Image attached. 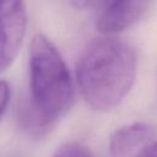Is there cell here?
<instances>
[{"instance_id": "1", "label": "cell", "mask_w": 157, "mask_h": 157, "mask_svg": "<svg viewBox=\"0 0 157 157\" xmlns=\"http://www.w3.org/2000/svg\"><path fill=\"white\" fill-rule=\"evenodd\" d=\"M135 49L114 37L92 40L76 65V82L85 101L96 110L117 108L129 94L137 74Z\"/></svg>"}, {"instance_id": "2", "label": "cell", "mask_w": 157, "mask_h": 157, "mask_svg": "<svg viewBox=\"0 0 157 157\" xmlns=\"http://www.w3.org/2000/svg\"><path fill=\"white\" fill-rule=\"evenodd\" d=\"M28 64L29 98L22 120L31 131L44 132L71 108L74 82L60 52L43 34L32 38Z\"/></svg>"}, {"instance_id": "3", "label": "cell", "mask_w": 157, "mask_h": 157, "mask_svg": "<svg viewBox=\"0 0 157 157\" xmlns=\"http://www.w3.org/2000/svg\"><path fill=\"white\" fill-rule=\"evenodd\" d=\"M78 10H94L99 32L110 36L134 26L152 0H69Z\"/></svg>"}, {"instance_id": "4", "label": "cell", "mask_w": 157, "mask_h": 157, "mask_svg": "<svg viewBox=\"0 0 157 157\" xmlns=\"http://www.w3.org/2000/svg\"><path fill=\"white\" fill-rule=\"evenodd\" d=\"M25 0H0V72L11 66L26 34Z\"/></svg>"}, {"instance_id": "5", "label": "cell", "mask_w": 157, "mask_h": 157, "mask_svg": "<svg viewBox=\"0 0 157 157\" xmlns=\"http://www.w3.org/2000/svg\"><path fill=\"white\" fill-rule=\"evenodd\" d=\"M155 128L146 123H134L117 129L109 139L112 157H125L139 148H144L155 140Z\"/></svg>"}, {"instance_id": "6", "label": "cell", "mask_w": 157, "mask_h": 157, "mask_svg": "<svg viewBox=\"0 0 157 157\" xmlns=\"http://www.w3.org/2000/svg\"><path fill=\"white\" fill-rule=\"evenodd\" d=\"M54 157H92V153L82 144L67 142L61 145L55 151Z\"/></svg>"}, {"instance_id": "7", "label": "cell", "mask_w": 157, "mask_h": 157, "mask_svg": "<svg viewBox=\"0 0 157 157\" xmlns=\"http://www.w3.org/2000/svg\"><path fill=\"white\" fill-rule=\"evenodd\" d=\"M10 98H11V88L9 83L4 80H0V119L6 112V108L10 103Z\"/></svg>"}, {"instance_id": "8", "label": "cell", "mask_w": 157, "mask_h": 157, "mask_svg": "<svg viewBox=\"0 0 157 157\" xmlns=\"http://www.w3.org/2000/svg\"><path fill=\"white\" fill-rule=\"evenodd\" d=\"M134 157H157V140L151 141L144 148H141Z\"/></svg>"}]
</instances>
